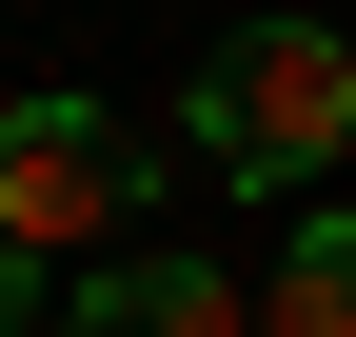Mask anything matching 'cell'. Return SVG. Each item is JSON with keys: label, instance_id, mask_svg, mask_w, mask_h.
<instances>
[{"label": "cell", "instance_id": "obj_1", "mask_svg": "<svg viewBox=\"0 0 356 337\" xmlns=\"http://www.w3.org/2000/svg\"><path fill=\"white\" fill-rule=\"evenodd\" d=\"M178 139L218 159V179H257V198H297V179H337V139H356V40L297 0V20H238L198 79H178Z\"/></svg>", "mask_w": 356, "mask_h": 337}, {"label": "cell", "instance_id": "obj_4", "mask_svg": "<svg viewBox=\"0 0 356 337\" xmlns=\"http://www.w3.org/2000/svg\"><path fill=\"white\" fill-rule=\"evenodd\" d=\"M257 337H356V219H297V238H277V298H257Z\"/></svg>", "mask_w": 356, "mask_h": 337}, {"label": "cell", "instance_id": "obj_3", "mask_svg": "<svg viewBox=\"0 0 356 337\" xmlns=\"http://www.w3.org/2000/svg\"><path fill=\"white\" fill-rule=\"evenodd\" d=\"M79 337H257V298L218 258H119V278H79Z\"/></svg>", "mask_w": 356, "mask_h": 337}, {"label": "cell", "instance_id": "obj_2", "mask_svg": "<svg viewBox=\"0 0 356 337\" xmlns=\"http://www.w3.org/2000/svg\"><path fill=\"white\" fill-rule=\"evenodd\" d=\"M159 159L119 139L99 100H0V258H79L99 219H139Z\"/></svg>", "mask_w": 356, "mask_h": 337}]
</instances>
